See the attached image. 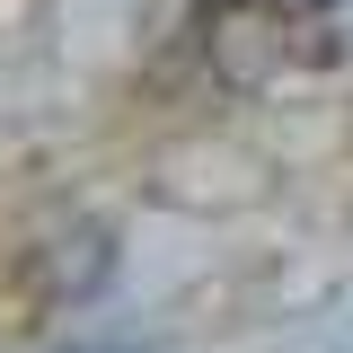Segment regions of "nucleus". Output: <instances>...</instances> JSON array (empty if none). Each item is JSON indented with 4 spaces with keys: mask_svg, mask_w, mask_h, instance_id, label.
Instances as JSON below:
<instances>
[{
    "mask_svg": "<svg viewBox=\"0 0 353 353\" xmlns=\"http://www.w3.org/2000/svg\"><path fill=\"white\" fill-rule=\"evenodd\" d=\"M194 44H203V62L221 80L256 88V80H283V71L336 62L345 18H336V0H203Z\"/></svg>",
    "mask_w": 353,
    "mask_h": 353,
    "instance_id": "obj_1",
    "label": "nucleus"
}]
</instances>
